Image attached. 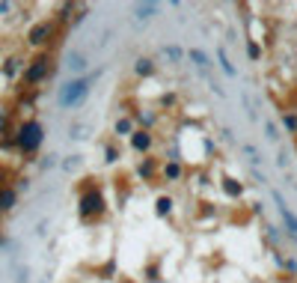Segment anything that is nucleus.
<instances>
[{
	"mask_svg": "<svg viewBox=\"0 0 297 283\" xmlns=\"http://www.w3.org/2000/svg\"><path fill=\"white\" fill-rule=\"evenodd\" d=\"M137 173H140V179H152V176L158 173V161H155V158H146V161L137 167Z\"/></svg>",
	"mask_w": 297,
	"mask_h": 283,
	"instance_id": "4468645a",
	"label": "nucleus"
},
{
	"mask_svg": "<svg viewBox=\"0 0 297 283\" xmlns=\"http://www.w3.org/2000/svg\"><path fill=\"white\" fill-rule=\"evenodd\" d=\"M187 57H190V60H193L199 69H205V72L211 69V60H208V54H205L202 48H190V51H187Z\"/></svg>",
	"mask_w": 297,
	"mask_h": 283,
	"instance_id": "9d476101",
	"label": "nucleus"
},
{
	"mask_svg": "<svg viewBox=\"0 0 297 283\" xmlns=\"http://www.w3.org/2000/svg\"><path fill=\"white\" fill-rule=\"evenodd\" d=\"M223 182H226V185H223V188H226V194L241 197V191H244V188H241V185H235V179H223Z\"/></svg>",
	"mask_w": 297,
	"mask_h": 283,
	"instance_id": "412c9836",
	"label": "nucleus"
},
{
	"mask_svg": "<svg viewBox=\"0 0 297 283\" xmlns=\"http://www.w3.org/2000/svg\"><path fill=\"white\" fill-rule=\"evenodd\" d=\"M158 54H161V57H170V60H176V63H181V57H184V51L176 48V45H164Z\"/></svg>",
	"mask_w": 297,
	"mask_h": 283,
	"instance_id": "2eb2a0df",
	"label": "nucleus"
},
{
	"mask_svg": "<svg viewBox=\"0 0 297 283\" xmlns=\"http://www.w3.org/2000/svg\"><path fill=\"white\" fill-rule=\"evenodd\" d=\"M152 143H155V137H152L149 131H143V128L131 134V149H134V152H149Z\"/></svg>",
	"mask_w": 297,
	"mask_h": 283,
	"instance_id": "1a4fd4ad",
	"label": "nucleus"
},
{
	"mask_svg": "<svg viewBox=\"0 0 297 283\" xmlns=\"http://www.w3.org/2000/svg\"><path fill=\"white\" fill-rule=\"evenodd\" d=\"M286 125H289V131H297V116H295V113L286 116Z\"/></svg>",
	"mask_w": 297,
	"mask_h": 283,
	"instance_id": "a878e982",
	"label": "nucleus"
},
{
	"mask_svg": "<svg viewBox=\"0 0 297 283\" xmlns=\"http://www.w3.org/2000/svg\"><path fill=\"white\" fill-rule=\"evenodd\" d=\"M48 75H51V54H39V57H36V60H30V66L24 69V81H27L30 87L42 84Z\"/></svg>",
	"mask_w": 297,
	"mask_h": 283,
	"instance_id": "20e7f679",
	"label": "nucleus"
},
{
	"mask_svg": "<svg viewBox=\"0 0 297 283\" xmlns=\"http://www.w3.org/2000/svg\"><path fill=\"white\" fill-rule=\"evenodd\" d=\"M0 12H12V3H0Z\"/></svg>",
	"mask_w": 297,
	"mask_h": 283,
	"instance_id": "c756f323",
	"label": "nucleus"
},
{
	"mask_svg": "<svg viewBox=\"0 0 297 283\" xmlns=\"http://www.w3.org/2000/svg\"><path fill=\"white\" fill-rule=\"evenodd\" d=\"M15 200H18L15 188H0V212H9L15 206Z\"/></svg>",
	"mask_w": 297,
	"mask_h": 283,
	"instance_id": "9b49d317",
	"label": "nucleus"
},
{
	"mask_svg": "<svg viewBox=\"0 0 297 283\" xmlns=\"http://www.w3.org/2000/svg\"><path fill=\"white\" fill-rule=\"evenodd\" d=\"M178 176H181V164H178V161H170V164L164 167V179H167V182H176Z\"/></svg>",
	"mask_w": 297,
	"mask_h": 283,
	"instance_id": "dca6fc26",
	"label": "nucleus"
},
{
	"mask_svg": "<svg viewBox=\"0 0 297 283\" xmlns=\"http://www.w3.org/2000/svg\"><path fill=\"white\" fill-rule=\"evenodd\" d=\"M65 69H68L71 75H80V72H86V69H89V57H86L83 51H77V48H74V51H68V54H65Z\"/></svg>",
	"mask_w": 297,
	"mask_h": 283,
	"instance_id": "0eeeda50",
	"label": "nucleus"
},
{
	"mask_svg": "<svg viewBox=\"0 0 297 283\" xmlns=\"http://www.w3.org/2000/svg\"><path fill=\"white\" fill-rule=\"evenodd\" d=\"M6 176H9V173H6V167H0V188H6Z\"/></svg>",
	"mask_w": 297,
	"mask_h": 283,
	"instance_id": "c85d7f7f",
	"label": "nucleus"
},
{
	"mask_svg": "<svg viewBox=\"0 0 297 283\" xmlns=\"http://www.w3.org/2000/svg\"><path fill=\"white\" fill-rule=\"evenodd\" d=\"M3 122H6V110H0V125H3Z\"/></svg>",
	"mask_w": 297,
	"mask_h": 283,
	"instance_id": "7c9ffc66",
	"label": "nucleus"
},
{
	"mask_svg": "<svg viewBox=\"0 0 297 283\" xmlns=\"http://www.w3.org/2000/svg\"><path fill=\"white\" fill-rule=\"evenodd\" d=\"M3 72H6L9 78H12V75H18V72H21V60H18V57H15V60H9V63L3 66Z\"/></svg>",
	"mask_w": 297,
	"mask_h": 283,
	"instance_id": "aec40b11",
	"label": "nucleus"
},
{
	"mask_svg": "<svg viewBox=\"0 0 297 283\" xmlns=\"http://www.w3.org/2000/svg\"><path fill=\"white\" fill-rule=\"evenodd\" d=\"M104 194H101V188H95V185H86V191L80 194V215L83 218H95V215H101L104 212Z\"/></svg>",
	"mask_w": 297,
	"mask_h": 283,
	"instance_id": "7ed1b4c3",
	"label": "nucleus"
},
{
	"mask_svg": "<svg viewBox=\"0 0 297 283\" xmlns=\"http://www.w3.org/2000/svg\"><path fill=\"white\" fill-rule=\"evenodd\" d=\"M265 131H268V137H271V140H277V137H280V134H277V125H274L271 119L265 122Z\"/></svg>",
	"mask_w": 297,
	"mask_h": 283,
	"instance_id": "b1692460",
	"label": "nucleus"
},
{
	"mask_svg": "<svg viewBox=\"0 0 297 283\" xmlns=\"http://www.w3.org/2000/svg\"><path fill=\"white\" fill-rule=\"evenodd\" d=\"M155 212H158V218H167V215L173 212V200H170V197H161V200L155 203Z\"/></svg>",
	"mask_w": 297,
	"mask_h": 283,
	"instance_id": "a211bd4d",
	"label": "nucleus"
},
{
	"mask_svg": "<svg viewBox=\"0 0 297 283\" xmlns=\"http://www.w3.org/2000/svg\"><path fill=\"white\" fill-rule=\"evenodd\" d=\"M122 283H134V281H122Z\"/></svg>",
	"mask_w": 297,
	"mask_h": 283,
	"instance_id": "2f4dec72",
	"label": "nucleus"
},
{
	"mask_svg": "<svg viewBox=\"0 0 297 283\" xmlns=\"http://www.w3.org/2000/svg\"><path fill=\"white\" fill-rule=\"evenodd\" d=\"M116 134L119 137H131L134 134V119H119L116 122Z\"/></svg>",
	"mask_w": 297,
	"mask_h": 283,
	"instance_id": "f3484780",
	"label": "nucleus"
},
{
	"mask_svg": "<svg viewBox=\"0 0 297 283\" xmlns=\"http://www.w3.org/2000/svg\"><path fill=\"white\" fill-rule=\"evenodd\" d=\"M42 140H45V128H42V122H36V119H27V122H21V128L15 131V146L21 149V152H36L39 146H42Z\"/></svg>",
	"mask_w": 297,
	"mask_h": 283,
	"instance_id": "f257e3e1",
	"label": "nucleus"
},
{
	"mask_svg": "<svg viewBox=\"0 0 297 283\" xmlns=\"http://www.w3.org/2000/svg\"><path fill=\"white\" fill-rule=\"evenodd\" d=\"M274 203H277V212L283 215V221H286V227H289V233L297 236V215L292 212V206L286 203V197L280 194V191H274Z\"/></svg>",
	"mask_w": 297,
	"mask_h": 283,
	"instance_id": "423d86ee",
	"label": "nucleus"
},
{
	"mask_svg": "<svg viewBox=\"0 0 297 283\" xmlns=\"http://www.w3.org/2000/svg\"><path fill=\"white\" fill-rule=\"evenodd\" d=\"M134 72H137V75H140V78H149V75H152V72H155V63H152V60H149V57H140V60H137V63H134Z\"/></svg>",
	"mask_w": 297,
	"mask_h": 283,
	"instance_id": "ddd939ff",
	"label": "nucleus"
},
{
	"mask_svg": "<svg viewBox=\"0 0 297 283\" xmlns=\"http://www.w3.org/2000/svg\"><path fill=\"white\" fill-rule=\"evenodd\" d=\"M71 137H74V140H83V137H86V125H71Z\"/></svg>",
	"mask_w": 297,
	"mask_h": 283,
	"instance_id": "5701e85b",
	"label": "nucleus"
},
{
	"mask_svg": "<svg viewBox=\"0 0 297 283\" xmlns=\"http://www.w3.org/2000/svg\"><path fill=\"white\" fill-rule=\"evenodd\" d=\"M18 283H27V269H24V266L18 269Z\"/></svg>",
	"mask_w": 297,
	"mask_h": 283,
	"instance_id": "cd10ccee",
	"label": "nucleus"
},
{
	"mask_svg": "<svg viewBox=\"0 0 297 283\" xmlns=\"http://www.w3.org/2000/svg\"><path fill=\"white\" fill-rule=\"evenodd\" d=\"M217 60H220V66H223V72H226L229 78H235V75H238V69L232 66V60H229V54H226V48H217Z\"/></svg>",
	"mask_w": 297,
	"mask_h": 283,
	"instance_id": "f8f14e48",
	"label": "nucleus"
},
{
	"mask_svg": "<svg viewBox=\"0 0 297 283\" xmlns=\"http://www.w3.org/2000/svg\"><path fill=\"white\" fill-rule=\"evenodd\" d=\"M244 152H247V155H250V161H253V164H256V167H259V164H262V152H259V149H256V146H250V143H244Z\"/></svg>",
	"mask_w": 297,
	"mask_h": 283,
	"instance_id": "6ab92c4d",
	"label": "nucleus"
},
{
	"mask_svg": "<svg viewBox=\"0 0 297 283\" xmlns=\"http://www.w3.org/2000/svg\"><path fill=\"white\" fill-rule=\"evenodd\" d=\"M158 12H161L158 3H134V6H131V15H134L137 21H149V18H155Z\"/></svg>",
	"mask_w": 297,
	"mask_h": 283,
	"instance_id": "6e6552de",
	"label": "nucleus"
},
{
	"mask_svg": "<svg viewBox=\"0 0 297 283\" xmlns=\"http://www.w3.org/2000/svg\"><path fill=\"white\" fill-rule=\"evenodd\" d=\"M247 54H250V57H262V48H259L256 42H250V45H247Z\"/></svg>",
	"mask_w": 297,
	"mask_h": 283,
	"instance_id": "393cba45",
	"label": "nucleus"
},
{
	"mask_svg": "<svg viewBox=\"0 0 297 283\" xmlns=\"http://www.w3.org/2000/svg\"><path fill=\"white\" fill-rule=\"evenodd\" d=\"M86 95H89V78H74L59 87L57 101H59V107H77Z\"/></svg>",
	"mask_w": 297,
	"mask_h": 283,
	"instance_id": "f03ea898",
	"label": "nucleus"
},
{
	"mask_svg": "<svg viewBox=\"0 0 297 283\" xmlns=\"http://www.w3.org/2000/svg\"><path fill=\"white\" fill-rule=\"evenodd\" d=\"M104 155H107V161H116V155H119V149H116V146H107V152H104Z\"/></svg>",
	"mask_w": 297,
	"mask_h": 283,
	"instance_id": "bb28decb",
	"label": "nucleus"
},
{
	"mask_svg": "<svg viewBox=\"0 0 297 283\" xmlns=\"http://www.w3.org/2000/svg\"><path fill=\"white\" fill-rule=\"evenodd\" d=\"M54 33H57V21H39V24H33V27L27 30V42H30L33 48H39V45L51 42Z\"/></svg>",
	"mask_w": 297,
	"mask_h": 283,
	"instance_id": "39448f33",
	"label": "nucleus"
},
{
	"mask_svg": "<svg viewBox=\"0 0 297 283\" xmlns=\"http://www.w3.org/2000/svg\"><path fill=\"white\" fill-rule=\"evenodd\" d=\"M77 167H80V155H71L68 161H62V170H68V173H71V170H77Z\"/></svg>",
	"mask_w": 297,
	"mask_h": 283,
	"instance_id": "4be33fe9",
	"label": "nucleus"
}]
</instances>
